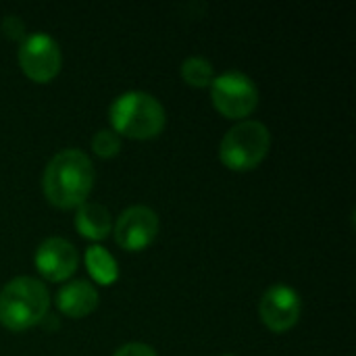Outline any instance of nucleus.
I'll list each match as a JSON object with an SVG mask.
<instances>
[{
	"label": "nucleus",
	"mask_w": 356,
	"mask_h": 356,
	"mask_svg": "<svg viewBox=\"0 0 356 356\" xmlns=\"http://www.w3.org/2000/svg\"><path fill=\"white\" fill-rule=\"evenodd\" d=\"M271 148V134L261 121H240L219 144V159L232 171H252Z\"/></svg>",
	"instance_id": "obj_4"
},
{
	"label": "nucleus",
	"mask_w": 356,
	"mask_h": 356,
	"mask_svg": "<svg viewBox=\"0 0 356 356\" xmlns=\"http://www.w3.org/2000/svg\"><path fill=\"white\" fill-rule=\"evenodd\" d=\"M111 129L129 140H152L161 136L167 123L163 104L146 92H125L108 108Z\"/></svg>",
	"instance_id": "obj_2"
},
{
	"label": "nucleus",
	"mask_w": 356,
	"mask_h": 356,
	"mask_svg": "<svg viewBox=\"0 0 356 356\" xmlns=\"http://www.w3.org/2000/svg\"><path fill=\"white\" fill-rule=\"evenodd\" d=\"M46 200L56 209H75L83 204L94 188V165L79 148H65L56 152L42 177Z\"/></svg>",
	"instance_id": "obj_1"
},
{
	"label": "nucleus",
	"mask_w": 356,
	"mask_h": 356,
	"mask_svg": "<svg viewBox=\"0 0 356 356\" xmlns=\"http://www.w3.org/2000/svg\"><path fill=\"white\" fill-rule=\"evenodd\" d=\"M2 33L10 40H17V42H23L25 40V23L15 17V15H8L4 17L2 21Z\"/></svg>",
	"instance_id": "obj_15"
},
{
	"label": "nucleus",
	"mask_w": 356,
	"mask_h": 356,
	"mask_svg": "<svg viewBox=\"0 0 356 356\" xmlns=\"http://www.w3.org/2000/svg\"><path fill=\"white\" fill-rule=\"evenodd\" d=\"M113 356H156V353H154V348L148 346V344L129 342V344H123L121 348H117Z\"/></svg>",
	"instance_id": "obj_16"
},
{
	"label": "nucleus",
	"mask_w": 356,
	"mask_h": 356,
	"mask_svg": "<svg viewBox=\"0 0 356 356\" xmlns=\"http://www.w3.org/2000/svg\"><path fill=\"white\" fill-rule=\"evenodd\" d=\"M75 227L79 232V236H83L86 240H94L100 242L104 240L111 229V213L106 211V207L98 204V202H83L77 207V215H75Z\"/></svg>",
	"instance_id": "obj_11"
},
{
	"label": "nucleus",
	"mask_w": 356,
	"mask_h": 356,
	"mask_svg": "<svg viewBox=\"0 0 356 356\" xmlns=\"http://www.w3.org/2000/svg\"><path fill=\"white\" fill-rule=\"evenodd\" d=\"M300 313V296L294 288L286 284H273L271 288H267L259 302V315L273 334H284L292 330L298 323Z\"/></svg>",
	"instance_id": "obj_8"
},
{
	"label": "nucleus",
	"mask_w": 356,
	"mask_h": 356,
	"mask_svg": "<svg viewBox=\"0 0 356 356\" xmlns=\"http://www.w3.org/2000/svg\"><path fill=\"white\" fill-rule=\"evenodd\" d=\"M48 309V288L35 277H15L0 290V323L10 332L35 327L46 319Z\"/></svg>",
	"instance_id": "obj_3"
},
{
	"label": "nucleus",
	"mask_w": 356,
	"mask_h": 356,
	"mask_svg": "<svg viewBox=\"0 0 356 356\" xmlns=\"http://www.w3.org/2000/svg\"><path fill=\"white\" fill-rule=\"evenodd\" d=\"M225 356H234V355H225Z\"/></svg>",
	"instance_id": "obj_17"
},
{
	"label": "nucleus",
	"mask_w": 356,
	"mask_h": 356,
	"mask_svg": "<svg viewBox=\"0 0 356 356\" xmlns=\"http://www.w3.org/2000/svg\"><path fill=\"white\" fill-rule=\"evenodd\" d=\"M92 150L100 159H113L121 150V138L113 129H100L92 138Z\"/></svg>",
	"instance_id": "obj_14"
},
{
	"label": "nucleus",
	"mask_w": 356,
	"mask_h": 356,
	"mask_svg": "<svg viewBox=\"0 0 356 356\" xmlns=\"http://www.w3.org/2000/svg\"><path fill=\"white\" fill-rule=\"evenodd\" d=\"M56 307L65 317L83 319V317H88L90 313L96 311V307H98V290L86 280L69 282L56 292Z\"/></svg>",
	"instance_id": "obj_10"
},
{
	"label": "nucleus",
	"mask_w": 356,
	"mask_h": 356,
	"mask_svg": "<svg viewBox=\"0 0 356 356\" xmlns=\"http://www.w3.org/2000/svg\"><path fill=\"white\" fill-rule=\"evenodd\" d=\"M211 98L215 108L227 119H244L259 104V90L254 81L242 71H225L211 83Z\"/></svg>",
	"instance_id": "obj_5"
},
{
	"label": "nucleus",
	"mask_w": 356,
	"mask_h": 356,
	"mask_svg": "<svg viewBox=\"0 0 356 356\" xmlns=\"http://www.w3.org/2000/svg\"><path fill=\"white\" fill-rule=\"evenodd\" d=\"M159 236V217L150 207L125 209L115 223V242L127 252L146 250Z\"/></svg>",
	"instance_id": "obj_7"
},
{
	"label": "nucleus",
	"mask_w": 356,
	"mask_h": 356,
	"mask_svg": "<svg viewBox=\"0 0 356 356\" xmlns=\"http://www.w3.org/2000/svg\"><path fill=\"white\" fill-rule=\"evenodd\" d=\"M181 77L192 88H211L215 79V69L211 60L202 56H190L181 63Z\"/></svg>",
	"instance_id": "obj_13"
},
{
	"label": "nucleus",
	"mask_w": 356,
	"mask_h": 356,
	"mask_svg": "<svg viewBox=\"0 0 356 356\" xmlns=\"http://www.w3.org/2000/svg\"><path fill=\"white\" fill-rule=\"evenodd\" d=\"M86 267L96 284L113 286L119 280V265L115 257L102 246H90L86 250Z\"/></svg>",
	"instance_id": "obj_12"
},
{
	"label": "nucleus",
	"mask_w": 356,
	"mask_h": 356,
	"mask_svg": "<svg viewBox=\"0 0 356 356\" xmlns=\"http://www.w3.org/2000/svg\"><path fill=\"white\" fill-rule=\"evenodd\" d=\"M60 63L63 56L56 40L44 31L25 35L19 46V67L31 81L46 83L54 79L60 71Z\"/></svg>",
	"instance_id": "obj_6"
},
{
	"label": "nucleus",
	"mask_w": 356,
	"mask_h": 356,
	"mask_svg": "<svg viewBox=\"0 0 356 356\" xmlns=\"http://www.w3.org/2000/svg\"><path fill=\"white\" fill-rule=\"evenodd\" d=\"M35 269L48 282H67L79 265L77 248L65 238H46L33 257Z\"/></svg>",
	"instance_id": "obj_9"
}]
</instances>
